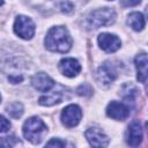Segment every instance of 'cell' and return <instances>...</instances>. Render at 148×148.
Here are the masks:
<instances>
[{
    "label": "cell",
    "instance_id": "cell-24",
    "mask_svg": "<svg viewBox=\"0 0 148 148\" xmlns=\"http://www.w3.org/2000/svg\"><path fill=\"white\" fill-rule=\"evenodd\" d=\"M146 14H147V16H148V7L146 8Z\"/></svg>",
    "mask_w": 148,
    "mask_h": 148
},
{
    "label": "cell",
    "instance_id": "cell-16",
    "mask_svg": "<svg viewBox=\"0 0 148 148\" xmlns=\"http://www.w3.org/2000/svg\"><path fill=\"white\" fill-rule=\"evenodd\" d=\"M62 99V96H61V92H53L51 95H46V96H42L39 98V104L40 105H45V106H51V105H54V104H58L60 103Z\"/></svg>",
    "mask_w": 148,
    "mask_h": 148
},
{
    "label": "cell",
    "instance_id": "cell-18",
    "mask_svg": "<svg viewBox=\"0 0 148 148\" xmlns=\"http://www.w3.org/2000/svg\"><path fill=\"white\" fill-rule=\"evenodd\" d=\"M47 147H65L66 146V142L60 140V139H52L50 140L47 143H46Z\"/></svg>",
    "mask_w": 148,
    "mask_h": 148
},
{
    "label": "cell",
    "instance_id": "cell-15",
    "mask_svg": "<svg viewBox=\"0 0 148 148\" xmlns=\"http://www.w3.org/2000/svg\"><path fill=\"white\" fill-rule=\"evenodd\" d=\"M120 94L124 97V99L133 103L135 97L138 96V88L132 83H125L120 89Z\"/></svg>",
    "mask_w": 148,
    "mask_h": 148
},
{
    "label": "cell",
    "instance_id": "cell-22",
    "mask_svg": "<svg viewBox=\"0 0 148 148\" xmlns=\"http://www.w3.org/2000/svg\"><path fill=\"white\" fill-rule=\"evenodd\" d=\"M8 80H9L12 83H18L20 81L23 80V77H22V76H13V75H10V76H8Z\"/></svg>",
    "mask_w": 148,
    "mask_h": 148
},
{
    "label": "cell",
    "instance_id": "cell-13",
    "mask_svg": "<svg viewBox=\"0 0 148 148\" xmlns=\"http://www.w3.org/2000/svg\"><path fill=\"white\" fill-rule=\"evenodd\" d=\"M134 64H135V67L138 71L136 77L140 82H143L145 77L148 74V53L142 52V53L138 54L134 59Z\"/></svg>",
    "mask_w": 148,
    "mask_h": 148
},
{
    "label": "cell",
    "instance_id": "cell-17",
    "mask_svg": "<svg viewBox=\"0 0 148 148\" xmlns=\"http://www.w3.org/2000/svg\"><path fill=\"white\" fill-rule=\"evenodd\" d=\"M7 110H8L7 112H8L13 118H20V117L22 116V113H23V106H22V104L18 103V102L10 104V105L7 108Z\"/></svg>",
    "mask_w": 148,
    "mask_h": 148
},
{
    "label": "cell",
    "instance_id": "cell-2",
    "mask_svg": "<svg viewBox=\"0 0 148 148\" xmlns=\"http://www.w3.org/2000/svg\"><path fill=\"white\" fill-rule=\"evenodd\" d=\"M46 132V125L38 117H31L27 119L23 124V135L27 140H29L32 143H39L43 140Z\"/></svg>",
    "mask_w": 148,
    "mask_h": 148
},
{
    "label": "cell",
    "instance_id": "cell-5",
    "mask_svg": "<svg viewBox=\"0 0 148 148\" xmlns=\"http://www.w3.org/2000/svg\"><path fill=\"white\" fill-rule=\"evenodd\" d=\"M81 117H82V111L75 104H71L66 106L61 112V121L66 127L76 126L80 123Z\"/></svg>",
    "mask_w": 148,
    "mask_h": 148
},
{
    "label": "cell",
    "instance_id": "cell-9",
    "mask_svg": "<svg viewBox=\"0 0 148 148\" xmlns=\"http://www.w3.org/2000/svg\"><path fill=\"white\" fill-rule=\"evenodd\" d=\"M98 44L105 52H116L120 47V39L112 34L103 32L98 36Z\"/></svg>",
    "mask_w": 148,
    "mask_h": 148
},
{
    "label": "cell",
    "instance_id": "cell-23",
    "mask_svg": "<svg viewBox=\"0 0 148 148\" xmlns=\"http://www.w3.org/2000/svg\"><path fill=\"white\" fill-rule=\"evenodd\" d=\"M142 83H145V86H146V91H147V94H148V74H147V76L145 77V80H143Z\"/></svg>",
    "mask_w": 148,
    "mask_h": 148
},
{
    "label": "cell",
    "instance_id": "cell-8",
    "mask_svg": "<svg viewBox=\"0 0 148 148\" xmlns=\"http://www.w3.org/2000/svg\"><path fill=\"white\" fill-rule=\"evenodd\" d=\"M106 114L116 120H125L130 114V109L124 103L112 101L106 108Z\"/></svg>",
    "mask_w": 148,
    "mask_h": 148
},
{
    "label": "cell",
    "instance_id": "cell-19",
    "mask_svg": "<svg viewBox=\"0 0 148 148\" xmlns=\"http://www.w3.org/2000/svg\"><path fill=\"white\" fill-rule=\"evenodd\" d=\"M10 128V123L5 118V116H1V133H5L7 132L8 130Z\"/></svg>",
    "mask_w": 148,
    "mask_h": 148
},
{
    "label": "cell",
    "instance_id": "cell-21",
    "mask_svg": "<svg viewBox=\"0 0 148 148\" xmlns=\"http://www.w3.org/2000/svg\"><path fill=\"white\" fill-rule=\"evenodd\" d=\"M141 2V0H121V3L126 7H133Z\"/></svg>",
    "mask_w": 148,
    "mask_h": 148
},
{
    "label": "cell",
    "instance_id": "cell-14",
    "mask_svg": "<svg viewBox=\"0 0 148 148\" xmlns=\"http://www.w3.org/2000/svg\"><path fill=\"white\" fill-rule=\"evenodd\" d=\"M127 24L135 31H141L143 28H145V17L141 13H138V12H134V13H131L128 15V18H127Z\"/></svg>",
    "mask_w": 148,
    "mask_h": 148
},
{
    "label": "cell",
    "instance_id": "cell-20",
    "mask_svg": "<svg viewBox=\"0 0 148 148\" xmlns=\"http://www.w3.org/2000/svg\"><path fill=\"white\" fill-rule=\"evenodd\" d=\"M90 86H88V84H81L79 88H77V94L79 95H83V96H88V95H90L92 91H90V90H86L87 88H89Z\"/></svg>",
    "mask_w": 148,
    "mask_h": 148
},
{
    "label": "cell",
    "instance_id": "cell-1",
    "mask_svg": "<svg viewBox=\"0 0 148 148\" xmlns=\"http://www.w3.org/2000/svg\"><path fill=\"white\" fill-rule=\"evenodd\" d=\"M45 46L53 52L65 53L72 47V38L64 27H53L47 31L45 37Z\"/></svg>",
    "mask_w": 148,
    "mask_h": 148
},
{
    "label": "cell",
    "instance_id": "cell-12",
    "mask_svg": "<svg viewBox=\"0 0 148 148\" xmlns=\"http://www.w3.org/2000/svg\"><path fill=\"white\" fill-rule=\"evenodd\" d=\"M142 140V130H141V125L138 120H134L130 124L128 130H127V136H126V141L130 146L132 147H136L141 143Z\"/></svg>",
    "mask_w": 148,
    "mask_h": 148
},
{
    "label": "cell",
    "instance_id": "cell-25",
    "mask_svg": "<svg viewBox=\"0 0 148 148\" xmlns=\"http://www.w3.org/2000/svg\"><path fill=\"white\" fill-rule=\"evenodd\" d=\"M110 1H111V0H110Z\"/></svg>",
    "mask_w": 148,
    "mask_h": 148
},
{
    "label": "cell",
    "instance_id": "cell-4",
    "mask_svg": "<svg viewBox=\"0 0 148 148\" xmlns=\"http://www.w3.org/2000/svg\"><path fill=\"white\" fill-rule=\"evenodd\" d=\"M14 31L18 37L30 39L35 35V23L28 16L18 15L14 22Z\"/></svg>",
    "mask_w": 148,
    "mask_h": 148
},
{
    "label": "cell",
    "instance_id": "cell-6",
    "mask_svg": "<svg viewBox=\"0 0 148 148\" xmlns=\"http://www.w3.org/2000/svg\"><path fill=\"white\" fill-rule=\"evenodd\" d=\"M116 77H117V69L110 61L104 62L97 71V81L101 86L104 87L109 86L116 80Z\"/></svg>",
    "mask_w": 148,
    "mask_h": 148
},
{
    "label": "cell",
    "instance_id": "cell-7",
    "mask_svg": "<svg viewBox=\"0 0 148 148\" xmlns=\"http://www.w3.org/2000/svg\"><path fill=\"white\" fill-rule=\"evenodd\" d=\"M84 135H86V139L88 140V142L94 147H105L109 145L108 135L99 127L92 126V127L87 128Z\"/></svg>",
    "mask_w": 148,
    "mask_h": 148
},
{
    "label": "cell",
    "instance_id": "cell-11",
    "mask_svg": "<svg viewBox=\"0 0 148 148\" xmlns=\"http://www.w3.org/2000/svg\"><path fill=\"white\" fill-rule=\"evenodd\" d=\"M31 84L36 90L40 92H45L49 91L54 86V81L45 73H37L36 75L32 76Z\"/></svg>",
    "mask_w": 148,
    "mask_h": 148
},
{
    "label": "cell",
    "instance_id": "cell-10",
    "mask_svg": "<svg viewBox=\"0 0 148 148\" xmlns=\"http://www.w3.org/2000/svg\"><path fill=\"white\" fill-rule=\"evenodd\" d=\"M58 66H59L60 72L65 76H67V77H74L81 71V65L74 58H65V59H61Z\"/></svg>",
    "mask_w": 148,
    "mask_h": 148
},
{
    "label": "cell",
    "instance_id": "cell-3",
    "mask_svg": "<svg viewBox=\"0 0 148 148\" xmlns=\"http://www.w3.org/2000/svg\"><path fill=\"white\" fill-rule=\"evenodd\" d=\"M116 20V12L111 8H101L89 13L87 16V23L92 29L110 25Z\"/></svg>",
    "mask_w": 148,
    "mask_h": 148
}]
</instances>
